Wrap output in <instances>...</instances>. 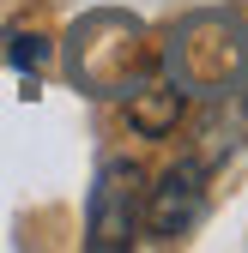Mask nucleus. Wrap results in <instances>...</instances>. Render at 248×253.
Wrapping results in <instances>:
<instances>
[{"label":"nucleus","instance_id":"39448f33","mask_svg":"<svg viewBox=\"0 0 248 253\" xmlns=\"http://www.w3.org/2000/svg\"><path fill=\"white\" fill-rule=\"evenodd\" d=\"M121 103H127V121L139 126V133H151V139H158V133H170V126H176V115H182V90H176L170 79H151V73H145V79H139Z\"/></svg>","mask_w":248,"mask_h":253},{"label":"nucleus","instance_id":"f257e3e1","mask_svg":"<svg viewBox=\"0 0 248 253\" xmlns=\"http://www.w3.org/2000/svg\"><path fill=\"white\" fill-rule=\"evenodd\" d=\"M164 79L182 97H224L248 79V24L236 12H194L164 42Z\"/></svg>","mask_w":248,"mask_h":253},{"label":"nucleus","instance_id":"423d86ee","mask_svg":"<svg viewBox=\"0 0 248 253\" xmlns=\"http://www.w3.org/2000/svg\"><path fill=\"white\" fill-rule=\"evenodd\" d=\"M0 60L37 79V73H43V60H49V42L37 37V30H6V37H0Z\"/></svg>","mask_w":248,"mask_h":253},{"label":"nucleus","instance_id":"f03ea898","mask_svg":"<svg viewBox=\"0 0 248 253\" xmlns=\"http://www.w3.org/2000/svg\"><path fill=\"white\" fill-rule=\"evenodd\" d=\"M67 73L91 97H127L145 79V24L133 12H85L67 37Z\"/></svg>","mask_w":248,"mask_h":253},{"label":"nucleus","instance_id":"7ed1b4c3","mask_svg":"<svg viewBox=\"0 0 248 253\" xmlns=\"http://www.w3.org/2000/svg\"><path fill=\"white\" fill-rule=\"evenodd\" d=\"M139 163L133 157H109L97 169V187H91V217H85V247L91 253H121L139 235V205H145V187H139Z\"/></svg>","mask_w":248,"mask_h":253},{"label":"nucleus","instance_id":"20e7f679","mask_svg":"<svg viewBox=\"0 0 248 253\" xmlns=\"http://www.w3.org/2000/svg\"><path fill=\"white\" fill-rule=\"evenodd\" d=\"M200 217H206V169L194 163V157H182V163H170L158 175V187L145 193L139 223L158 235V241H182Z\"/></svg>","mask_w":248,"mask_h":253}]
</instances>
